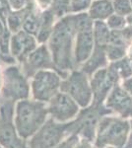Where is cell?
Here are the masks:
<instances>
[{
  "mask_svg": "<svg viewBox=\"0 0 132 148\" xmlns=\"http://www.w3.org/2000/svg\"><path fill=\"white\" fill-rule=\"evenodd\" d=\"M76 32L75 17H66L55 25L49 39V52L55 71L62 78L67 77L66 72L74 68V54L72 42Z\"/></svg>",
  "mask_w": 132,
  "mask_h": 148,
  "instance_id": "6da1fadb",
  "label": "cell"
},
{
  "mask_svg": "<svg viewBox=\"0 0 132 148\" xmlns=\"http://www.w3.org/2000/svg\"><path fill=\"white\" fill-rule=\"evenodd\" d=\"M47 105L45 103L26 99L15 105L14 125L22 139L29 140L49 120Z\"/></svg>",
  "mask_w": 132,
  "mask_h": 148,
  "instance_id": "7a4b0ae2",
  "label": "cell"
},
{
  "mask_svg": "<svg viewBox=\"0 0 132 148\" xmlns=\"http://www.w3.org/2000/svg\"><path fill=\"white\" fill-rule=\"evenodd\" d=\"M130 121L125 119L104 116L98 126L94 146L96 148H123L128 140Z\"/></svg>",
  "mask_w": 132,
  "mask_h": 148,
  "instance_id": "3957f363",
  "label": "cell"
},
{
  "mask_svg": "<svg viewBox=\"0 0 132 148\" xmlns=\"http://www.w3.org/2000/svg\"><path fill=\"white\" fill-rule=\"evenodd\" d=\"M111 114L105 105H91L81 109L75 120L69 123L70 134L78 135L80 139H85L94 144L98 126L104 116Z\"/></svg>",
  "mask_w": 132,
  "mask_h": 148,
  "instance_id": "277c9868",
  "label": "cell"
},
{
  "mask_svg": "<svg viewBox=\"0 0 132 148\" xmlns=\"http://www.w3.org/2000/svg\"><path fill=\"white\" fill-rule=\"evenodd\" d=\"M31 86L27 76L16 66H9L3 72L0 99L13 103L30 99Z\"/></svg>",
  "mask_w": 132,
  "mask_h": 148,
  "instance_id": "5b68a950",
  "label": "cell"
},
{
  "mask_svg": "<svg viewBox=\"0 0 132 148\" xmlns=\"http://www.w3.org/2000/svg\"><path fill=\"white\" fill-rule=\"evenodd\" d=\"M60 92L70 96L81 109L91 106L93 103V93L88 75L82 70H72L63 78L60 84Z\"/></svg>",
  "mask_w": 132,
  "mask_h": 148,
  "instance_id": "8992f818",
  "label": "cell"
},
{
  "mask_svg": "<svg viewBox=\"0 0 132 148\" xmlns=\"http://www.w3.org/2000/svg\"><path fill=\"white\" fill-rule=\"evenodd\" d=\"M15 103L0 99V146L2 148H29L27 140L17 133L14 125Z\"/></svg>",
  "mask_w": 132,
  "mask_h": 148,
  "instance_id": "52a82bcc",
  "label": "cell"
},
{
  "mask_svg": "<svg viewBox=\"0 0 132 148\" xmlns=\"http://www.w3.org/2000/svg\"><path fill=\"white\" fill-rule=\"evenodd\" d=\"M69 135V123H60L49 118L38 132L27 140V144L29 148H54Z\"/></svg>",
  "mask_w": 132,
  "mask_h": 148,
  "instance_id": "ba28073f",
  "label": "cell"
},
{
  "mask_svg": "<svg viewBox=\"0 0 132 148\" xmlns=\"http://www.w3.org/2000/svg\"><path fill=\"white\" fill-rule=\"evenodd\" d=\"M75 28L77 33L74 51V63L80 65L89 59L95 49L93 23L86 14L75 17Z\"/></svg>",
  "mask_w": 132,
  "mask_h": 148,
  "instance_id": "9c48e42d",
  "label": "cell"
},
{
  "mask_svg": "<svg viewBox=\"0 0 132 148\" xmlns=\"http://www.w3.org/2000/svg\"><path fill=\"white\" fill-rule=\"evenodd\" d=\"M61 76L55 70H40L33 76L31 94L33 99L47 104L60 92Z\"/></svg>",
  "mask_w": 132,
  "mask_h": 148,
  "instance_id": "30bf717a",
  "label": "cell"
},
{
  "mask_svg": "<svg viewBox=\"0 0 132 148\" xmlns=\"http://www.w3.org/2000/svg\"><path fill=\"white\" fill-rule=\"evenodd\" d=\"M47 105L49 116L60 123H67L75 120L81 111L77 103L63 92L57 93Z\"/></svg>",
  "mask_w": 132,
  "mask_h": 148,
  "instance_id": "8fae6325",
  "label": "cell"
},
{
  "mask_svg": "<svg viewBox=\"0 0 132 148\" xmlns=\"http://www.w3.org/2000/svg\"><path fill=\"white\" fill-rule=\"evenodd\" d=\"M118 76L109 66L96 71L91 76L90 84L93 93V105H104L110 91L118 82Z\"/></svg>",
  "mask_w": 132,
  "mask_h": 148,
  "instance_id": "7c38bea8",
  "label": "cell"
},
{
  "mask_svg": "<svg viewBox=\"0 0 132 148\" xmlns=\"http://www.w3.org/2000/svg\"><path fill=\"white\" fill-rule=\"evenodd\" d=\"M105 106L111 114H116L119 118H132V96L122 88L116 85L105 101Z\"/></svg>",
  "mask_w": 132,
  "mask_h": 148,
  "instance_id": "4fadbf2b",
  "label": "cell"
},
{
  "mask_svg": "<svg viewBox=\"0 0 132 148\" xmlns=\"http://www.w3.org/2000/svg\"><path fill=\"white\" fill-rule=\"evenodd\" d=\"M24 62V71L26 76H34L38 71L54 69L49 49L45 46H40L27 56Z\"/></svg>",
  "mask_w": 132,
  "mask_h": 148,
  "instance_id": "5bb4252c",
  "label": "cell"
},
{
  "mask_svg": "<svg viewBox=\"0 0 132 148\" xmlns=\"http://www.w3.org/2000/svg\"><path fill=\"white\" fill-rule=\"evenodd\" d=\"M36 45V40L32 35L20 31L11 38L10 52L12 56L23 62L29 54L37 49Z\"/></svg>",
  "mask_w": 132,
  "mask_h": 148,
  "instance_id": "9a60e30c",
  "label": "cell"
},
{
  "mask_svg": "<svg viewBox=\"0 0 132 148\" xmlns=\"http://www.w3.org/2000/svg\"><path fill=\"white\" fill-rule=\"evenodd\" d=\"M107 54H105V47H96L94 49L93 53L89 57V59L83 64L82 71L88 76H92L96 71L102 68H105L107 65Z\"/></svg>",
  "mask_w": 132,
  "mask_h": 148,
  "instance_id": "2e32d148",
  "label": "cell"
},
{
  "mask_svg": "<svg viewBox=\"0 0 132 148\" xmlns=\"http://www.w3.org/2000/svg\"><path fill=\"white\" fill-rule=\"evenodd\" d=\"M114 13V6L109 0H98L94 2L90 9V16L93 19L109 18Z\"/></svg>",
  "mask_w": 132,
  "mask_h": 148,
  "instance_id": "e0dca14e",
  "label": "cell"
},
{
  "mask_svg": "<svg viewBox=\"0 0 132 148\" xmlns=\"http://www.w3.org/2000/svg\"><path fill=\"white\" fill-rule=\"evenodd\" d=\"M52 21H53V14L51 11H45L40 16V25L38 33V40L40 42H44L50 38L52 33Z\"/></svg>",
  "mask_w": 132,
  "mask_h": 148,
  "instance_id": "ac0fdd59",
  "label": "cell"
},
{
  "mask_svg": "<svg viewBox=\"0 0 132 148\" xmlns=\"http://www.w3.org/2000/svg\"><path fill=\"white\" fill-rule=\"evenodd\" d=\"M94 39H95V46L100 47H105L109 42L110 31L109 30L107 25L105 23L97 21L94 26Z\"/></svg>",
  "mask_w": 132,
  "mask_h": 148,
  "instance_id": "d6986e66",
  "label": "cell"
},
{
  "mask_svg": "<svg viewBox=\"0 0 132 148\" xmlns=\"http://www.w3.org/2000/svg\"><path fill=\"white\" fill-rule=\"evenodd\" d=\"M109 67L116 73L118 78L126 80L132 77V62L128 57H123L117 61H114Z\"/></svg>",
  "mask_w": 132,
  "mask_h": 148,
  "instance_id": "ffe728a7",
  "label": "cell"
},
{
  "mask_svg": "<svg viewBox=\"0 0 132 148\" xmlns=\"http://www.w3.org/2000/svg\"><path fill=\"white\" fill-rule=\"evenodd\" d=\"M40 25V17L37 16V14L34 11H26L25 18L23 22L24 32L28 33L30 35H38Z\"/></svg>",
  "mask_w": 132,
  "mask_h": 148,
  "instance_id": "44dd1931",
  "label": "cell"
},
{
  "mask_svg": "<svg viewBox=\"0 0 132 148\" xmlns=\"http://www.w3.org/2000/svg\"><path fill=\"white\" fill-rule=\"evenodd\" d=\"M26 10L22 12H13V13H9L8 17H7V21H8L9 29L14 33L20 32V29L23 27L24 18H25Z\"/></svg>",
  "mask_w": 132,
  "mask_h": 148,
  "instance_id": "7402d4cb",
  "label": "cell"
},
{
  "mask_svg": "<svg viewBox=\"0 0 132 148\" xmlns=\"http://www.w3.org/2000/svg\"><path fill=\"white\" fill-rule=\"evenodd\" d=\"M125 49L126 47H124L114 46V45H109V44L105 47L107 57L109 60H111L112 62L123 58L124 56H125Z\"/></svg>",
  "mask_w": 132,
  "mask_h": 148,
  "instance_id": "603a6c76",
  "label": "cell"
},
{
  "mask_svg": "<svg viewBox=\"0 0 132 148\" xmlns=\"http://www.w3.org/2000/svg\"><path fill=\"white\" fill-rule=\"evenodd\" d=\"M112 6L114 11L116 12L117 15L124 17L132 14V4L130 0H114Z\"/></svg>",
  "mask_w": 132,
  "mask_h": 148,
  "instance_id": "cb8c5ba5",
  "label": "cell"
},
{
  "mask_svg": "<svg viewBox=\"0 0 132 148\" xmlns=\"http://www.w3.org/2000/svg\"><path fill=\"white\" fill-rule=\"evenodd\" d=\"M126 22V19L123 16L117 15V14L114 15L112 14L110 17H109V20H107V27L111 29L112 31H122L125 28Z\"/></svg>",
  "mask_w": 132,
  "mask_h": 148,
  "instance_id": "d4e9b609",
  "label": "cell"
},
{
  "mask_svg": "<svg viewBox=\"0 0 132 148\" xmlns=\"http://www.w3.org/2000/svg\"><path fill=\"white\" fill-rule=\"evenodd\" d=\"M80 140L78 135L76 134H71L68 137H66L61 143H59L57 146H55L54 148H74L76 146V144L78 143V141Z\"/></svg>",
  "mask_w": 132,
  "mask_h": 148,
  "instance_id": "484cf974",
  "label": "cell"
},
{
  "mask_svg": "<svg viewBox=\"0 0 132 148\" xmlns=\"http://www.w3.org/2000/svg\"><path fill=\"white\" fill-rule=\"evenodd\" d=\"M91 0H72L70 9L72 12H79L85 10L90 6Z\"/></svg>",
  "mask_w": 132,
  "mask_h": 148,
  "instance_id": "4316f807",
  "label": "cell"
},
{
  "mask_svg": "<svg viewBox=\"0 0 132 148\" xmlns=\"http://www.w3.org/2000/svg\"><path fill=\"white\" fill-rule=\"evenodd\" d=\"M8 3L12 8L15 10H19L25 5L26 0H8Z\"/></svg>",
  "mask_w": 132,
  "mask_h": 148,
  "instance_id": "83f0119b",
  "label": "cell"
},
{
  "mask_svg": "<svg viewBox=\"0 0 132 148\" xmlns=\"http://www.w3.org/2000/svg\"><path fill=\"white\" fill-rule=\"evenodd\" d=\"M121 86L130 96H132V77L128 78L126 80H123V83H122Z\"/></svg>",
  "mask_w": 132,
  "mask_h": 148,
  "instance_id": "f1b7e54d",
  "label": "cell"
},
{
  "mask_svg": "<svg viewBox=\"0 0 132 148\" xmlns=\"http://www.w3.org/2000/svg\"><path fill=\"white\" fill-rule=\"evenodd\" d=\"M74 148H94V144L85 139H80Z\"/></svg>",
  "mask_w": 132,
  "mask_h": 148,
  "instance_id": "f546056e",
  "label": "cell"
},
{
  "mask_svg": "<svg viewBox=\"0 0 132 148\" xmlns=\"http://www.w3.org/2000/svg\"><path fill=\"white\" fill-rule=\"evenodd\" d=\"M123 148H132V121H130V132H129L128 140H127L126 145Z\"/></svg>",
  "mask_w": 132,
  "mask_h": 148,
  "instance_id": "4dcf8cb0",
  "label": "cell"
},
{
  "mask_svg": "<svg viewBox=\"0 0 132 148\" xmlns=\"http://www.w3.org/2000/svg\"><path fill=\"white\" fill-rule=\"evenodd\" d=\"M51 1H52V0H39V2H40V5H42V7H47Z\"/></svg>",
  "mask_w": 132,
  "mask_h": 148,
  "instance_id": "1f68e13d",
  "label": "cell"
},
{
  "mask_svg": "<svg viewBox=\"0 0 132 148\" xmlns=\"http://www.w3.org/2000/svg\"><path fill=\"white\" fill-rule=\"evenodd\" d=\"M129 59H130L131 62H132V47H131V49H130V53H129Z\"/></svg>",
  "mask_w": 132,
  "mask_h": 148,
  "instance_id": "d6a6232c",
  "label": "cell"
},
{
  "mask_svg": "<svg viewBox=\"0 0 132 148\" xmlns=\"http://www.w3.org/2000/svg\"><path fill=\"white\" fill-rule=\"evenodd\" d=\"M1 87H2V77L0 76V93H1Z\"/></svg>",
  "mask_w": 132,
  "mask_h": 148,
  "instance_id": "836d02e7",
  "label": "cell"
},
{
  "mask_svg": "<svg viewBox=\"0 0 132 148\" xmlns=\"http://www.w3.org/2000/svg\"><path fill=\"white\" fill-rule=\"evenodd\" d=\"M130 1H131V4H132V0H130Z\"/></svg>",
  "mask_w": 132,
  "mask_h": 148,
  "instance_id": "e575fe53",
  "label": "cell"
},
{
  "mask_svg": "<svg viewBox=\"0 0 132 148\" xmlns=\"http://www.w3.org/2000/svg\"><path fill=\"white\" fill-rule=\"evenodd\" d=\"M0 148H2V147H1V146H0Z\"/></svg>",
  "mask_w": 132,
  "mask_h": 148,
  "instance_id": "d590c367",
  "label": "cell"
}]
</instances>
